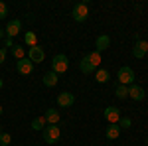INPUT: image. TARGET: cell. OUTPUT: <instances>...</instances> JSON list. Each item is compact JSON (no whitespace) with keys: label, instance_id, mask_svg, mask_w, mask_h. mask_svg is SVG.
Masks as SVG:
<instances>
[{"label":"cell","instance_id":"obj_3","mask_svg":"<svg viewBox=\"0 0 148 146\" xmlns=\"http://www.w3.org/2000/svg\"><path fill=\"white\" fill-rule=\"evenodd\" d=\"M71 16H73L75 22H85V20L89 18V4H87V2H79V4H75L73 10H71Z\"/></svg>","mask_w":148,"mask_h":146},{"label":"cell","instance_id":"obj_24","mask_svg":"<svg viewBox=\"0 0 148 146\" xmlns=\"http://www.w3.org/2000/svg\"><path fill=\"white\" fill-rule=\"evenodd\" d=\"M119 126H121V130H123V128H130V124H132V121H130V119H128V117H121V121H119Z\"/></svg>","mask_w":148,"mask_h":146},{"label":"cell","instance_id":"obj_6","mask_svg":"<svg viewBox=\"0 0 148 146\" xmlns=\"http://www.w3.org/2000/svg\"><path fill=\"white\" fill-rule=\"evenodd\" d=\"M20 30H22V22L20 20H10V22L6 24V28H4V34H6V38H16V36L20 34Z\"/></svg>","mask_w":148,"mask_h":146},{"label":"cell","instance_id":"obj_5","mask_svg":"<svg viewBox=\"0 0 148 146\" xmlns=\"http://www.w3.org/2000/svg\"><path fill=\"white\" fill-rule=\"evenodd\" d=\"M28 59H30L32 63H42V61L46 59V51H44V47H42V45H34V47H30V49H28Z\"/></svg>","mask_w":148,"mask_h":146},{"label":"cell","instance_id":"obj_4","mask_svg":"<svg viewBox=\"0 0 148 146\" xmlns=\"http://www.w3.org/2000/svg\"><path fill=\"white\" fill-rule=\"evenodd\" d=\"M116 79H119V85H132L134 83V71L128 67V65H125V67L119 69V73H116Z\"/></svg>","mask_w":148,"mask_h":146},{"label":"cell","instance_id":"obj_31","mask_svg":"<svg viewBox=\"0 0 148 146\" xmlns=\"http://www.w3.org/2000/svg\"><path fill=\"white\" fill-rule=\"evenodd\" d=\"M0 132H2V126H0Z\"/></svg>","mask_w":148,"mask_h":146},{"label":"cell","instance_id":"obj_13","mask_svg":"<svg viewBox=\"0 0 148 146\" xmlns=\"http://www.w3.org/2000/svg\"><path fill=\"white\" fill-rule=\"evenodd\" d=\"M44 119H46L47 124H57L59 123V111H57V109H47V111L44 112Z\"/></svg>","mask_w":148,"mask_h":146},{"label":"cell","instance_id":"obj_11","mask_svg":"<svg viewBox=\"0 0 148 146\" xmlns=\"http://www.w3.org/2000/svg\"><path fill=\"white\" fill-rule=\"evenodd\" d=\"M146 53H148V42H146V40L136 42V44H134V47H132V56L136 57V59H142Z\"/></svg>","mask_w":148,"mask_h":146},{"label":"cell","instance_id":"obj_10","mask_svg":"<svg viewBox=\"0 0 148 146\" xmlns=\"http://www.w3.org/2000/svg\"><path fill=\"white\" fill-rule=\"evenodd\" d=\"M128 97H130L132 101H142V99L146 97V93H144V89H142L140 85L132 83V85H128Z\"/></svg>","mask_w":148,"mask_h":146},{"label":"cell","instance_id":"obj_27","mask_svg":"<svg viewBox=\"0 0 148 146\" xmlns=\"http://www.w3.org/2000/svg\"><path fill=\"white\" fill-rule=\"evenodd\" d=\"M4 45H6V47H14V40H12V38H4Z\"/></svg>","mask_w":148,"mask_h":146},{"label":"cell","instance_id":"obj_30","mask_svg":"<svg viewBox=\"0 0 148 146\" xmlns=\"http://www.w3.org/2000/svg\"><path fill=\"white\" fill-rule=\"evenodd\" d=\"M2 112H4V111H2V105H0V114H2Z\"/></svg>","mask_w":148,"mask_h":146},{"label":"cell","instance_id":"obj_25","mask_svg":"<svg viewBox=\"0 0 148 146\" xmlns=\"http://www.w3.org/2000/svg\"><path fill=\"white\" fill-rule=\"evenodd\" d=\"M6 16H8V6L4 2H0V20H4Z\"/></svg>","mask_w":148,"mask_h":146},{"label":"cell","instance_id":"obj_16","mask_svg":"<svg viewBox=\"0 0 148 146\" xmlns=\"http://www.w3.org/2000/svg\"><path fill=\"white\" fill-rule=\"evenodd\" d=\"M79 69L85 73V75H89V73H93V71H95V65L89 61V57H87V56H83V59L79 61Z\"/></svg>","mask_w":148,"mask_h":146},{"label":"cell","instance_id":"obj_1","mask_svg":"<svg viewBox=\"0 0 148 146\" xmlns=\"http://www.w3.org/2000/svg\"><path fill=\"white\" fill-rule=\"evenodd\" d=\"M69 69V57L63 56V53H57L53 59H51V71L57 73V75H61V73H65Z\"/></svg>","mask_w":148,"mask_h":146},{"label":"cell","instance_id":"obj_14","mask_svg":"<svg viewBox=\"0 0 148 146\" xmlns=\"http://www.w3.org/2000/svg\"><path fill=\"white\" fill-rule=\"evenodd\" d=\"M57 77H59L57 73H53V71H47L46 75L42 77V83H44L46 87H56V85H57V81H59Z\"/></svg>","mask_w":148,"mask_h":146},{"label":"cell","instance_id":"obj_20","mask_svg":"<svg viewBox=\"0 0 148 146\" xmlns=\"http://www.w3.org/2000/svg\"><path fill=\"white\" fill-rule=\"evenodd\" d=\"M46 126H47V123H46L44 117H36L34 121H32V128H34V130H40V132H42Z\"/></svg>","mask_w":148,"mask_h":146},{"label":"cell","instance_id":"obj_17","mask_svg":"<svg viewBox=\"0 0 148 146\" xmlns=\"http://www.w3.org/2000/svg\"><path fill=\"white\" fill-rule=\"evenodd\" d=\"M10 53L14 56V59H16V61H20V59H24V57H28V51L24 49L22 45H14V47L10 49Z\"/></svg>","mask_w":148,"mask_h":146},{"label":"cell","instance_id":"obj_15","mask_svg":"<svg viewBox=\"0 0 148 146\" xmlns=\"http://www.w3.org/2000/svg\"><path fill=\"white\" fill-rule=\"evenodd\" d=\"M105 136H107L109 140H116V138L121 136V126H119V124H109L107 130H105Z\"/></svg>","mask_w":148,"mask_h":146},{"label":"cell","instance_id":"obj_9","mask_svg":"<svg viewBox=\"0 0 148 146\" xmlns=\"http://www.w3.org/2000/svg\"><path fill=\"white\" fill-rule=\"evenodd\" d=\"M16 69H18L20 75H30V73L34 71V63H32L28 57H24L20 61H16Z\"/></svg>","mask_w":148,"mask_h":146},{"label":"cell","instance_id":"obj_28","mask_svg":"<svg viewBox=\"0 0 148 146\" xmlns=\"http://www.w3.org/2000/svg\"><path fill=\"white\" fill-rule=\"evenodd\" d=\"M6 38V34H4V30H0V40H4Z\"/></svg>","mask_w":148,"mask_h":146},{"label":"cell","instance_id":"obj_23","mask_svg":"<svg viewBox=\"0 0 148 146\" xmlns=\"http://www.w3.org/2000/svg\"><path fill=\"white\" fill-rule=\"evenodd\" d=\"M12 142V136L8 132H0V146H8Z\"/></svg>","mask_w":148,"mask_h":146},{"label":"cell","instance_id":"obj_22","mask_svg":"<svg viewBox=\"0 0 148 146\" xmlns=\"http://www.w3.org/2000/svg\"><path fill=\"white\" fill-rule=\"evenodd\" d=\"M87 57H89V61L95 65V69L99 67V65H101V61H103V57H101L99 51H91V53H87Z\"/></svg>","mask_w":148,"mask_h":146},{"label":"cell","instance_id":"obj_21","mask_svg":"<svg viewBox=\"0 0 148 146\" xmlns=\"http://www.w3.org/2000/svg\"><path fill=\"white\" fill-rule=\"evenodd\" d=\"M114 97L116 99H126L128 97V87L126 85H116L114 87Z\"/></svg>","mask_w":148,"mask_h":146},{"label":"cell","instance_id":"obj_26","mask_svg":"<svg viewBox=\"0 0 148 146\" xmlns=\"http://www.w3.org/2000/svg\"><path fill=\"white\" fill-rule=\"evenodd\" d=\"M6 53H8V51H6V47H0V63H4V61H6Z\"/></svg>","mask_w":148,"mask_h":146},{"label":"cell","instance_id":"obj_8","mask_svg":"<svg viewBox=\"0 0 148 146\" xmlns=\"http://www.w3.org/2000/svg\"><path fill=\"white\" fill-rule=\"evenodd\" d=\"M73 103H75V95H73V93H69V91H63V93H59V95H57V105H59V107H63V109L73 107Z\"/></svg>","mask_w":148,"mask_h":146},{"label":"cell","instance_id":"obj_18","mask_svg":"<svg viewBox=\"0 0 148 146\" xmlns=\"http://www.w3.org/2000/svg\"><path fill=\"white\" fill-rule=\"evenodd\" d=\"M109 79H111V73H109L107 69H97V71H95V81H97V83H107Z\"/></svg>","mask_w":148,"mask_h":146},{"label":"cell","instance_id":"obj_29","mask_svg":"<svg viewBox=\"0 0 148 146\" xmlns=\"http://www.w3.org/2000/svg\"><path fill=\"white\" fill-rule=\"evenodd\" d=\"M2 87H4V81H2V77H0V89H2Z\"/></svg>","mask_w":148,"mask_h":146},{"label":"cell","instance_id":"obj_2","mask_svg":"<svg viewBox=\"0 0 148 146\" xmlns=\"http://www.w3.org/2000/svg\"><path fill=\"white\" fill-rule=\"evenodd\" d=\"M42 136H44V140L47 144H56L59 140V136H61V128L57 124H47L46 128L42 130Z\"/></svg>","mask_w":148,"mask_h":146},{"label":"cell","instance_id":"obj_32","mask_svg":"<svg viewBox=\"0 0 148 146\" xmlns=\"http://www.w3.org/2000/svg\"><path fill=\"white\" fill-rule=\"evenodd\" d=\"M146 146H148V144H146Z\"/></svg>","mask_w":148,"mask_h":146},{"label":"cell","instance_id":"obj_7","mask_svg":"<svg viewBox=\"0 0 148 146\" xmlns=\"http://www.w3.org/2000/svg\"><path fill=\"white\" fill-rule=\"evenodd\" d=\"M103 117H105V121L109 124H116L121 121V111H119L116 107H107L105 112H103Z\"/></svg>","mask_w":148,"mask_h":146},{"label":"cell","instance_id":"obj_12","mask_svg":"<svg viewBox=\"0 0 148 146\" xmlns=\"http://www.w3.org/2000/svg\"><path fill=\"white\" fill-rule=\"evenodd\" d=\"M111 47V38L107 34H101L99 38H97V42H95V51H105V49H109Z\"/></svg>","mask_w":148,"mask_h":146},{"label":"cell","instance_id":"obj_19","mask_svg":"<svg viewBox=\"0 0 148 146\" xmlns=\"http://www.w3.org/2000/svg\"><path fill=\"white\" fill-rule=\"evenodd\" d=\"M24 44L28 45V49L34 47V45H38V36H36V32H26V36H24Z\"/></svg>","mask_w":148,"mask_h":146}]
</instances>
